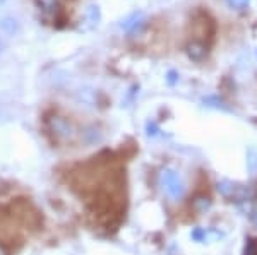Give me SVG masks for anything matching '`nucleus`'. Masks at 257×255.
I'll return each instance as SVG.
<instances>
[{"mask_svg":"<svg viewBox=\"0 0 257 255\" xmlns=\"http://www.w3.org/2000/svg\"><path fill=\"white\" fill-rule=\"evenodd\" d=\"M189 36L190 41L185 47L189 57L194 60H201L208 53L209 47L216 38V21L211 18L209 12L196 11L189 23Z\"/></svg>","mask_w":257,"mask_h":255,"instance_id":"obj_1","label":"nucleus"},{"mask_svg":"<svg viewBox=\"0 0 257 255\" xmlns=\"http://www.w3.org/2000/svg\"><path fill=\"white\" fill-rule=\"evenodd\" d=\"M45 127H47L48 134L59 142H67L76 135L74 123L67 117L59 113H48L47 118H45Z\"/></svg>","mask_w":257,"mask_h":255,"instance_id":"obj_2","label":"nucleus"},{"mask_svg":"<svg viewBox=\"0 0 257 255\" xmlns=\"http://www.w3.org/2000/svg\"><path fill=\"white\" fill-rule=\"evenodd\" d=\"M11 216L23 226L38 228L41 224V216L33 205L24 199H18L11 204Z\"/></svg>","mask_w":257,"mask_h":255,"instance_id":"obj_3","label":"nucleus"},{"mask_svg":"<svg viewBox=\"0 0 257 255\" xmlns=\"http://www.w3.org/2000/svg\"><path fill=\"white\" fill-rule=\"evenodd\" d=\"M0 28H2V30H6L7 33H16L19 30L18 23H16L14 19H2V21H0Z\"/></svg>","mask_w":257,"mask_h":255,"instance_id":"obj_4","label":"nucleus"},{"mask_svg":"<svg viewBox=\"0 0 257 255\" xmlns=\"http://www.w3.org/2000/svg\"><path fill=\"white\" fill-rule=\"evenodd\" d=\"M245 255H257V240H250L245 246Z\"/></svg>","mask_w":257,"mask_h":255,"instance_id":"obj_5","label":"nucleus"},{"mask_svg":"<svg viewBox=\"0 0 257 255\" xmlns=\"http://www.w3.org/2000/svg\"><path fill=\"white\" fill-rule=\"evenodd\" d=\"M0 255H11L9 250H7V246L4 243H0Z\"/></svg>","mask_w":257,"mask_h":255,"instance_id":"obj_6","label":"nucleus"},{"mask_svg":"<svg viewBox=\"0 0 257 255\" xmlns=\"http://www.w3.org/2000/svg\"><path fill=\"white\" fill-rule=\"evenodd\" d=\"M4 2H6V0H0V6H2V4H4Z\"/></svg>","mask_w":257,"mask_h":255,"instance_id":"obj_7","label":"nucleus"},{"mask_svg":"<svg viewBox=\"0 0 257 255\" xmlns=\"http://www.w3.org/2000/svg\"><path fill=\"white\" fill-rule=\"evenodd\" d=\"M0 50H2V45H0Z\"/></svg>","mask_w":257,"mask_h":255,"instance_id":"obj_8","label":"nucleus"}]
</instances>
